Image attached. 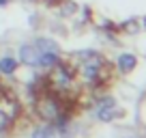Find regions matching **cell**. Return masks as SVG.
Instances as JSON below:
<instances>
[{
	"instance_id": "1",
	"label": "cell",
	"mask_w": 146,
	"mask_h": 138,
	"mask_svg": "<svg viewBox=\"0 0 146 138\" xmlns=\"http://www.w3.org/2000/svg\"><path fill=\"white\" fill-rule=\"evenodd\" d=\"M75 71V80L92 88L105 86V82L112 76V65L101 52L97 50H80L73 52L71 58L67 60Z\"/></svg>"
},
{
	"instance_id": "2",
	"label": "cell",
	"mask_w": 146,
	"mask_h": 138,
	"mask_svg": "<svg viewBox=\"0 0 146 138\" xmlns=\"http://www.w3.org/2000/svg\"><path fill=\"white\" fill-rule=\"evenodd\" d=\"M43 84H45V91L69 101L71 93L75 91V71H73V67L67 60L60 58L54 67L47 69V74L43 76Z\"/></svg>"
},
{
	"instance_id": "3",
	"label": "cell",
	"mask_w": 146,
	"mask_h": 138,
	"mask_svg": "<svg viewBox=\"0 0 146 138\" xmlns=\"http://www.w3.org/2000/svg\"><path fill=\"white\" fill-rule=\"evenodd\" d=\"M64 104H67V101H64L62 97L54 95V93H50V91H41L36 95V101H35V112L41 121L54 123L62 112H67Z\"/></svg>"
},
{
	"instance_id": "4",
	"label": "cell",
	"mask_w": 146,
	"mask_h": 138,
	"mask_svg": "<svg viewBox=\"0 0 146 138\" xmlns=\"http://www.w3.org/2000/svg\"><path fill=\"white\" fill-rule=\"evenodd\" d=\"M123 115L120 112V108H118V104H116V99L114 97H110V95H103L99 101H97V119L99 121H114V119H118V117Z\"/></svg>"
},
{
	"instance_id": "5",
	"label": "cell",
	"mask_w": 146,
	"mask_h": 138,
	"mask_svg": "<svg viewBox=\"0 0 146 138\" xmlns=\"http://www.w3.org/2000/svg\"><path fill=\"white\" fill-rule=\"evenodd\" d=\"M17 56H19V63L22 65H28V67H39V58H41V50L32 43H24L22 48L17 50Z\"/></svg>"
},
{
	"instance_id": "6",
	"label": "cell",
	"mask_w": 146,
	"mask_h": 138,
	"mask_svg": "<svg viewBox=\"0 0 146 138\" xmlns=\"http://www.w3.org/2000/svg\"><path fill=\"white\" fill-rule=\"evenodd\" d=\"M137 67V56L131 52H120L116 56V71L118 74H131L133 69Z\"/></svg>"
},
{
	"instance_id": "7",
	"label": "cell",
	"mask_w": 146,
	"mask_h": 138,
	"mask_svg": "<svg viewBox=\"0 0 146 138\" xmlns=\"http://www.w3.org/2000/svg\"><path fill=\"white\" fill-rule=\"evenodd\" d=\"M32 138H64V132L58 129L56 125L47 123V125H41L32 132Z\"/></svg>"
},
{
	"instance_id": "8",
	"label": "cell",
	"mask_w": 146,
	"mask_h": 138,
	"mask_svg": "<svg viewBox=\"0 0 146 138\" xmlns=\"http://www.w3.org/2000/svg\"><path fill=\"white\" fill-rule=\"evenodd\" d=\"M19 67V60L15 56H0V74L2 76H13Z\"/></svg>"
},
{
	"instance_id": "9",
	"label": "cell",
	"mask_w": 146,
	"mask_h": 138,
	"mask_svg": "<svg viewBox=\"0 0 146 138\" xmlns=\"http://www.w3.org/2000/svg\"><path fill=\"white\" fill-rule=\"evenodd\" d=\"M116 30L125 32V35H137L142 30V24H140V17H131V19H125L123 24L116 26Z\"/></svg>"
},
{
	"instance_id": "10",
	"label": "cell",
	"mask_w": 146,
	"mask_h": 138,
	"mask_svg": "<svg viewBox=\"0 0 146 138\" xmlns=\"http://www.w3.org/2000/svg\"><path fill=\"white\" fill-rule=\"evenodd\" d=\"M35 46L39 48L41 52H60L58 43H56L54 39H47V37H39V39H35Z\"/></svg>"
},
{
	"instance_id": "11",
	"label": "cell",
	"mask_w": 146,
	"mask_h": 138,
	"mask_svg": "<svg viewBox=\"0 0 146 138\" xmlns=\"http://www.w3.org/2000/svg\"><path fill=\"white\" fill-rule=\"evenodd\" d=\"M58 11H60V15L62 17H71V15H75L78 13V5L75 2H71V0H58Z\"/></svg>"
},
{
	"instance_id": "12",
	"label": "cell",
	"mask_w": 146,
	"mask_h": 138,
	"mask_svg": "<svg viewBox=\"0 0 146 138\" xmlns=\"http://www.w3.org/2000/svg\"><path fill=\"white\" fill-rule=\"evenodd\" d=\"M11 125H13V117L0 108V134H2V132H9Z\"/></svg>"
},
{
	"instance_id": "13",
	"label": "cell",
	"mask_w": 146,
	"mask_h": 138,
	"mask_svg": "<svg viewBox=\"0 0 146 138\" xmlns=\"http://www.w3.org/2000/svg\"><path fill=\"white\" fill-rule=\"evenodd\" d=\"M140 24H142V30H146V17H140Z\"/></svg>"
},
{
	"instance_id": "14",
	"label": "cell",
	"mask_w": 146,
	"mask_h": 138,
	"mask_svg": "<svg viewBox=\"0 0 146 138\" xmlns=\"http://www.w3.org/2000/svg\"><path fill=\"white\" fill-rule=\"evenodd\" d=\"M9 5V0H0V7H7Z\"/></svg>"
}]
</instances>
